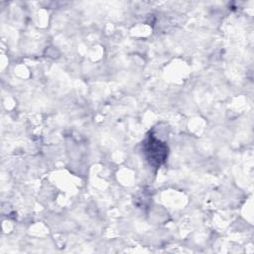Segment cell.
Wrapping results in <instances>:
<instances>
[{"label":"cell","instance_id":"cell-1","mask_svg":"<svg viewBox=\"0 0 254 254\" xmlns=\"http://www.w3.org/2000/svg\"><path fill=\"white\" fill-rule=\"evenodd\" d=\"M163 149H167L166 145L164 144H161L160 141L154 139V138H151L148 142V144L146 145V152L149 153L148 155V158L150 160H152V162L155 160L157 161V163L160 165L164 160L165 158L162 157L160 154H158V150H163Z\"/></svg>","mask_w":254,"mask_h":254}]
</instances>
